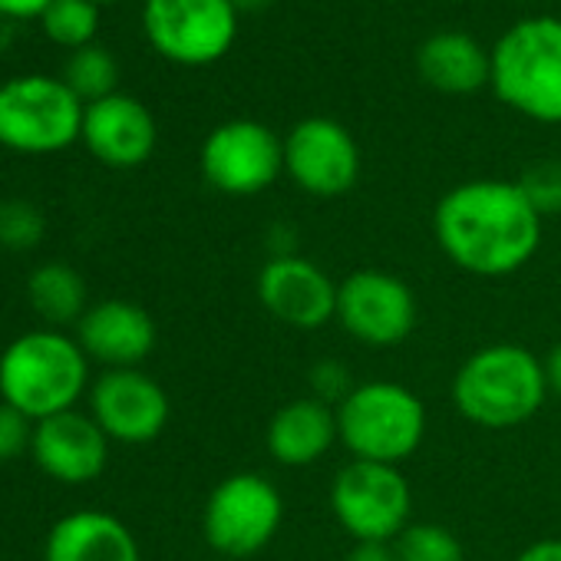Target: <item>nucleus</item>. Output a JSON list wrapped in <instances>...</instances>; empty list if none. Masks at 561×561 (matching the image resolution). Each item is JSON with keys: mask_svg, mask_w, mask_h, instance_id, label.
<instances>
[{"mask_svg": "<svg viewBox=\"0 0 561 561\" xmlns=\"http://www.w3.org/2000/svg\"><path fill=\"white\" fill-rule=\"evenodd\" d=\"M337 436L351 459L400 466L426 439V407L403 383H357L337 407Z\"/></svg>", "mask_w": 561, "mask_h": 561, "instance_id": "obj_5", "label": "nucleus"}, {"mask_svg": "<svg viewBox=\"0 0 561 561\" xmlns=\"http://www.w3.org/2000/svg\"><path fill=\"white\" fill-rule=\"evenodd\" d=\"M47 231V218L34 202L14 198L0 205V248L8 251H34Z\"/></svg>", "mask_w": 561, "mask_h": 561, "instance_id": "obj_25", "label": "nucleus"}, {"mask_svg": "<svg viewBox=\"0 0 561 561\" xmlns=\"http://www.w3.org/2000/svg\"><path fill=\"white\" fill-rule=\"evenodd\" d=\"M34 462L64 485H87L103 476L110 462V436L90 413L67 410L34 423Z\"/></svg>", "mask_w": 561, "mask_h": 561, "instance_id": "obj_15", "label": "nucleus"}, {"mask_svg": "<svg viewBox=\"0 0 561 561\" xmlns=\"http://www.w3.org/2000/svg\"><path fill=\"white\" fill-rule=\"evenodd\" d=\"M142 31L165 60L205 67L231 50L238 11L231 0H146Z\"/></svg>", "mask_w": 561, "mask_h": 561, "instance_id": "obj_9", "label": "nucleus"}, {"mask_svg": "<svg viewBox=\"0 0 561 561\" xmlns=\"http://www.w3.org/2000/svg\"><path fill=\"white\" fill-rule=\"evenodd\" d=\"M545 397V364L522 344H485L453 377L456 410L482 430L528 423Z\"/></svg>", "mask_w": 561, "mask_h": 561, "instance_id": "obj_3", "label": "nucleus"}, {"mask_svg": "<svg viewBox=\"0 0 561 561\" xmlns=\"http://www.w3.org/2000/svg\"><path fill=\"white\" fill-rule=\"evenodd\" d=\"M285 172L314 198H337L357 185L360 149L354 136L328 116L301 119L285 139Z\"/></svg>", "mask_w": 561, "mask_h": 561, "instance_id": "obj_12", "label": "nucleus"}, {"mask_svg": "<svg viewBox=\"0 0 561 561\" xmlns=\"http://www.w3.org/2000/svg\"><path fill=\"white\" fill-rule=\"evenodd\" d=\"M545 364V380H548V393H558L561 397V341L548 351V357L541 360Z\"/></svg>", "mask_w": 561, "mask_h": 561, "instance_id": "obj_32", "label": "nucleus"}, {"mask_svg": "<svg viewBox=\"0 0 561 561\" xmlns=\"http://www.w3.org/2000/svg\"><path fill=\"white\" fill-rule=\"evenodd\" d=\"M202 175L221 195H257L285 172V139L254 119H231L202 142Z\"/></svg>", "mask_w": 561, "mask_h": 561, "instance_id": "obj_11", "label": "nucleus"}, {"mask_svg": "<svg viewBox=\"0 0 561 561\" xmlns=\"http://www.w3.org/2000/svg\"><path fill=\"white\" fill-rule=\"evenodd\" d=\"M495 96L535 123H561V18H525L492 47Z\"/></svg>", "mask_w": 561, "mask_h": 561, "instance_id": "obj_4", "label": "nucleus"}, {"mask_svg": "<svg viewBox=\"0 0 561 561\" xmlns=\"http://www.w3.org/2000/svg\"><path fill=\"white\" fill-rule=\"evenodd\" d=\"M261 308L295 331H318L337 318V285L324 267L295 251L274 254L257 274Z\"/></svg>", "mask_w": 561, "mask_h": 561, "instance_id": "obj_13", "label": "nucleus"}, {"mask_svg": "<svg viewBox=\"0 0 561 561\" xmlns=\"http://www.w3.org/2000/svg\"><path fill=\"white\" fill-rule=\"evenodd\" d=\"M515 561H561V538H538Z\"/></svg>", "mask_w": 561, "mask_h": 561, "instance_id": "obj_31", "label": "nucleus"}, {"mask_svg": "<svg viewBox=\"0 0 561 561\" xmlns=\"http://www.w3.org/2000/svg\"><path fill=\"white\" fill-rule=\"evenodd\" d=\"M522 195L531 202V208L548 218L561 211V159H538L518 175Z\"/></svg>", "mask_w": 561, "mask_h": 561, "instance_id": "obj_26", "label": "nucleus"}, {"mask_svg": "<svg viewBox=\"0 0 561 561\" xmlns=\"http://www.w3.org/2000/svg\"><path fill=\"white\" fill-rule=\"evenodd\" d=\"M83 110L60 77H14L0 83V146L24 156L64 152L83 133Z\"/></svg>", "mask_w": 561, "mask_h": 561, "instance_id": "obj_6", "label": "nucleus"}, {"mask_svg": "<svg viewBox=\"0 0 561 561\" xmlns=\"http://www.w3.org/2000/svg\"><path fill=\"white\" fill-rule=\"evenodd\" d=\"M308 383H311V397L321 400V403H328V407H334V410H337V407L347 400V393L357 387V383L351 380L347 364H341V360H321V364H314L311 374H308Z\"/></svg>", "mask_w": 561, "mask_h": 561, "instance_id": "obj_27", "label": "nucleus"}, {"mask_svg": "<svg viewBox=\"0 0 561 561\" xmlns=\"http://www.w3.org/2000/svg\"><path fill=\"white\" fill-rule=\"evenodd\" d=\"M93 4H113V0H93Z\"/></svg>", "mask_w": 561, "mask_h": 561, "instance_id": "obj_34", "label": "nucleus"}, {"mask_svg": "<svg viewBox=\"0 0 561 561\" xmlns=\"http://www.w3.org/2000/svg\"><path fill=\"white\" fill-rule=\"evenodd\" d=\"M90 416L100 430L116 443H152L169 423V397L165 390L142 374L133 370H106L90 387Z\"/></svg>", "mask_w": 561, "mask_h": 561, "instance_id": "obj_14", "label": "nucleus"}, {"mask_svg": "<svg viewBox=\"0 0 561 561\" xmlns=\"http://www.w3.org/2000/svg\"><path fill=\"white\" fill-rule=\"evenodd\" d=\"M334 321L354 341L383 351L403 344L413 334L420 321V305L403 277L380 267H360L337 285Z\"/></svg>", "mask_w": 561, "mask_h": 561, "instance_id": "obj_10", "label": "nucleus"}, {"mask_svg": "<svg viewBox=\"0 0 561 561\" xmlns=\"http://www.w3.org/2000/svg\"><path fill=\"white\" fill-rule=\"evenodd\" d=\"M285 522V499L261 472L225 476L202 512L205 541L225 558H251L271 545Z\"/></svg>", "mask_w": 561, "mask_h": 561, "instance_id": "obj_7", "label": "nucleus"}, {"mask_svg": "<svg viewBox=\"0 0 561 561\" xmlns=\"http://www.w3.org/2000/svg\"><path fill=\"white\" fill-rule=\"evenodd\" d=\"M83 103H96V100H106L116 90L119 83V67L113 60V54L106 47H80L70 54V60L64 64V77H60Z\"/></svg>", "mask_w": 561, "mask_h": 561, "instance_id": "obj_22", "label": "nucleus"}, {"mask_svg": "<svg viewBox=\"0 0 561 561\" xmlns=\"http://www.w3.org/2000/svg\"><path fill=\"white\" fill-rule=\"evenodd\" d=\"M31 439L34 420L0 400V462H11L21 453H31Z\"/></svg>", "mask_w": 561, "mask_h": 561, "instance_id": "obj_28", "label": "nucleus"}, {"mask_svg": "<svg viewBox=\"0 0 561 561\" xmlns=\"http://www.w3.org/2000/svg\"><path fill=\"white\" fill-rule=\"evenodd\" d=\"M27 301L37 318H44L54 331L67 324H80L87 308V280L77 267L64 261H47L27 277Z\"/></svg>", "mask_w": 561, "mask_h": 561, "instance_id": "obj_21", "label": "nucleus"}, {"mask_svg": "<svg viewBox=\"0 0 561 561\" xmlns=\"http://www.w3.org/2000/svg\"><path fill=\"white\" fill-rule=\"evenodd\" d=\"M393 548L397 561H466L459 538L439 522H410Z\"/></svg>", "mask_w": 561, "mask_h": 561, "instance_id": "obj_24", "label": "nucleus"}, {"mask_svg": "<svg viewBox=\"0 0 561 561\" xmlns=\"http://www.w3.org/2000/svg\"><path fill=\"white\" fill-rule=\"evenodd\" d=\"M231 4H234V11H238V14H251V11H261V8H267L271 0H231Z\"/></svg>", "mask_w": 561, "mask_h": 561, "instance_id": "obj_33", "label": "nucleus"}, {"mask_svg": "<svg viewBox=\"0 0 561 561\" xmlns=\"http://www.w3.org/2000/svg\"><path fill=\"white\" fill-rule=\"evenodd\" d=\"M44 561H142L126 522L110 512L83 508L64 515L44 545Z\"/></svg>", "mask_w": 561, "mask_h": 561, "instance_id": "obj_19", "label": "nucleus"}, {"mask_svg": "<svg viewBox=\"0 0 561 561\" xmlns=\"http://www.w3.org/2000/svg\"><path fill=\"white\" fill-rule=\"evenodd\" d=\"M54 0H0V14L4 18H18V21H31L41 18Z\"/></svg>", "mask_w": 561, "mask_h": 561, "instance_id": "obj_30", "label": "nucleus"}, {"mask_svg": "<svg viewBox=\"0 0 561 561\" xmlns=\"http://www.w3.org/2000/svg\"><path fill=\"white\" fill-rule=\"evenodd\" d=\"M264 443H267L271 459L280 466H291V469L314 466L318 459L331 453L334 443H341L337 410L314 397L291 400L271 416Z\"/></svg>", "mask_w": 561, "mask_h": 561, "instance_id": "obj_18", "label": "nucleus"}, {"mask_svg": "<svg viewBox=\"0 0 561 561\" xmlns=\"http://www.w3.org/2000/svg\"><path fill=\"white\" fill-rule=\"evenodd\" d=\"M41 24L57 47H90L100 31V4H93V0H54L41 14Z\"/></svg>", "mask_w": 561, "mask_h": 561, "instance_id": "obj_23", "label": "nucleus"}, {"mask_svg": "<svg viewBox=\"0 0 561 561\" xmlns=\"http://www.w3.org/2000/svg\"><path fill=\"white\" fill-rule=\"evenodd\" d=\"M80 139L103 165L136 169L156 152L159 129L152 113L136 96L113 93L106 100L87 103Z\"/></svg>", "mask_w": 561, "mask_h": 561, "instance_id": "obj_16", "label": "nucleus"}, {"mask_svg": "<svg viewBox=\"0 0 561 561\" xmlns=\"http://www.w3.org/2000/svg\"><path fill=\"white\" fill-rule=\"evenodd\" d=\"M87 390L90 357L80 341L64 331H27L0 354V400L34 423L77 410Z\"/></svg>", "mask_w": 561, "mask_h": 561, "instance_id": "obj_2", "label": "nucleus"}, {"mask_svg": "<svg viewBox=\"0 0 561 561\" xmlns=\"http://www.w3.org/2000/svg\"><path fill=\"white\" fill-rule=\"evenodd\" d=\"M347 561H397L393 541H354Z\"/></svg>", "mask_w": 561, "mask_h": 561, "instance_id": "obj_29", "label": "nucleus"}, {"mask_svg": "<svg viewBox=\"0 0 561 561\" xmlns=\"http://www.w3.org/2000/svg\"><path fill=\"white\" fill-rule=\"evenodd\" d=\"M416 70L433 90L446 96H469L492 80V54L462 31H439L420 44Z\"/></svg>", "mask_w": 561, "mask_h": 561, "instance_id": "obj_20", "label": "nucleus"}, {"mask_svg": "<svg viewBox=\"0 0 561 561\" xmlns=\"http://www.w3.org/2000/svg\"><path fill=\"white\" fill-rule=\"evenodd\" d=\"M77 341L83 354L100 360L106 370H133L156 347V321L146 308L110 298L80 318Z\"/></svg>", "mask_w": 561, "mask_h": 561, "instance_id": "obj_17", "label": "nucleus"}, {"mask_svg": "<svg viewBox=\"0 0 561 561\" xmlns=\"http://www.w3.org/2000/svg\"><path fill=\"white\" fill-rule=\"evenodd\" d=\"M433 231L443 254L466 274L505 277L538 251L541 215L522 195L518 182L472 179L439 198Z\"/></svg>", "mask_w": 561, "mask_h": 561, "instance_id": "obj_1", "label": "nucleus"}, {"mask_svg": "<svg viewBox=\"0 0 561 561\" xmlns=\"http://www.w3.org/2000/svg\"><path fill=\"white\" fill-rule=\"evenodd\" d=\"M331 508L354 541H397L410 525L413 492L400 466L351 459L334 476Z\"/></svg>", "mask_w": 561, "mask_h": 561, "instance_id": "obj_8", "label": "nucleus"}]
</instances>
